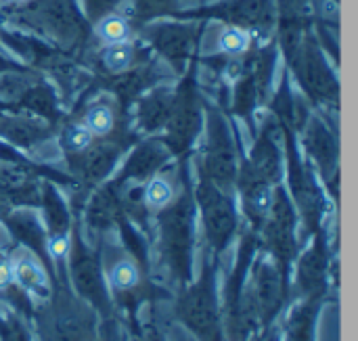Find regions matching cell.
<instances>
[{
    "mask_svg": "<svg viewBox=\"0 0 358 341\" xmlns=\"http://www.w3.org/2000/svg\"><path fill=\"white\" fill-rule=\"evenodd\" d=\"M94 34H96V38L107 46V44L128 42L130 36H132V27H130V21H128L124 15L107 13V15H103V17L96 19Z\"/></svg>",
    "mask_w": 358,
    "mask_h": 341,
    "instance_id": "cell-1",
    "label": "cell"
},
{
    "mask_svg": "<svg viewBox=\"0 0 358 341\" xmlns=\"http://www.w3.org/2000/svg\"><path fill=\"white\" fill-rule=\"evenodd\" d=\"M10 264H13V279L21 287L36 289V291H40V289L46 287V275H44L42 266L36 260H31V258H19V260H15Z\"/></svg>",
    "mask_w": 358,
    "mask_h": 341,
    "instance_id": "cell-2",
    "label": "cell"
},
{
    "mask_svg": "<svg viewBox=\"0 0 358 341\" xmlns=\"http://www.w3.org/2000/svg\"><path fill=\"white\" fill-rule=\"evenodd\" d=\"M134 63V46L128 42L107 44L103 50V65L111 73H124Z\"/></svg>",
    "mask_w": 358,
    "mask_h": 341,
    "instance_id": "cell-3",
    "label": "cell"
},
{
    "mask_svg": "<svg viewBox=\"0 0 358 341\" xmlns=\"http://www.w3.org/2000/svg\"><path fill=\"white\" fill-rule=\"evenodd\" d=\"M252 44V34L239 25H227L218 36V50L231 57L248 52Z\"/></svg>",
    "mask_w": 358,
    "mask_h": 341,
    "instance_id": "cell-4",
    "label": "cell"
},
{
    "mask_svg": "<svg viewBox=\"0 0 358 341\" xmlns=\"http://www.w3.org/2000/svg\"><path fill=\"white\" fill-rule=\"evenodd\" d=\"M84 126L92 132V136H105L113 130L115 117L107 105H94L84 117Z\"/></svg>",
    "mask_w": 358,
    "mask_h": 341,
    "instance_id": "cell-5",
    "label": "cell"
},
{
    "mask_svg": "<svg viewBox=\"0 0 358 341\" xmlns=\"http://www.w3.org/2000/svg\"><path fill=\"white\" fill-rule=\"evenodd\" d=\"M138 279H141L138 268H136V264L130 262V260H120V262H115V264L111 266L109 281H111V285H113L115 289H120V291H128V289L136 287V285H138Z\"/></svg>",
    "mask_w": 358,
    "mask_h": 341,
    "instance_id": "cell-6",
    "label": "cell"
},
{
    "mask_svg": "<svg viewBox=\"0 0 358 341\" xmlns=\"http://www.w3.org/2000/svg\"><path fill=\"white\" fill-rule=\"evenodd\" d=\"M172 199H174V189L166 178H153L145 189V201L155 210L166 208Z\"/></svg>",
    "mask_w": 358,
    "mask_h": 341,
    "instance_id": "cell-7",
    "label": "cell"
},
{
    "mask_svg": "<svg viewBox=\"0 0 358 341\" xmlns=\"http://www.w3.org/2000/svg\"><path fill=\"white\" fill-rule=\"evenodd\" d=\"M157 42L164 50L180 55L187 50L189 46V36L180 29V27H166L157 34Z\"/></svg>",
    "mask_w": 358,
    "mask_h": 341,
    "instance_id": "cell-8",
    "label": "cell"
},
{
    "mask_svg": "<svg viewBox=\"0 0 358 341\" xmlns=\"http://www.w3.org/2000/svg\"><path fill=\"white\" fill-rule=\"evenodd\" d=\"M92 132L84 126V124H76L71 126L67 132H65V145L69 151L73 153H80V151H86L90 145H92Z\"/></svg>",
    "mask_w": 358,
    "mask_h": 341,
    "instance_id": "cell-9",
    "label": "cell"
},
{
    "mask_svg": "<svg viewBox=\"0 0 358 341\" xmlns=\"http://www.w3.org/2000/svg\"><path fill=\"white\" fill-rule=\"evenodd\" d=\"M69 252V239L65 235H52L48 241V254L55 260H63Z\"/></svg>",
    "mask_w": 358,
    "mask_h": 341,
    "instance_id": "cell-10",
    "label": "cell"
},
{
    "mask_svg": "<svg viewBox=\"0 0 358 341\" xmlns=\"http://www.w3.org/2000/svg\"><path fill=\"white\" fill-rule=\"evenodd\" d=\"M252 203L258 212H266L273 203V197H271V191L268 189H258L252 193Z\"/></svg>",
    "mask_w": 358,
    "mask_h": 341,
    "instance_id": "cell-11",
    "label": "cell"
},
{
    "mask_svg": "<svg viewBox=\"0 0 358 341\" xmlns=\"http://www.w3.org/2000/svg\"><path fill=\"white\" fill-rule=\"evenodd\" d=\"M115 2H117V0H86L88 10H90L92 15H99V17L107 15V13L115 6Z\"/></svg>",
    "mask_w": 358,
    "mask_h": 341,
    "instance_id": "cell-12",
    "label": "cell"
},
{
    "mask_svg": "<svg viewBox=\"0 0 358 341\" xmlns=\"http://www.w3.org/2000/svg\"><path fill=\"white\" fill-rule=\"evenodd\" d=\"M15 283L13 279V264L6 260H0V289H8Z\"/></svg>",
    "mask_w": 358,
    "mask_h": 341,
    "instance_id": "cell-13",
    "label": "cell"
},
{
    "mask_svg": "<svg viewBox=\"0 0 358 341\" xmlns=\"http://www.w3.org/2000/svg\"><path fill=\"white\" fill-rule=\"evenodd\" d=\"M168 0H141V6L147 10H159Z\"/></svg>",
    "mask_w": 358,
    "mask_h": 341,
    "instance_id": "cell-14",
    "label": "cell"
},
{
    "mask_svg": "<svg viewBox=\"0 0 358 341\" xmlns=\"http://www.w3.org/2000/svg\"><path fill=\"white\" fill-rule=\"evenodd\" d=\"M10 2H21V0H10Z\"/></svg>",
    "mask_w": 358,
    "mask_h": 341,
    "instance_id": "cell-15",
    "label": "cell"
}]
</instances>
